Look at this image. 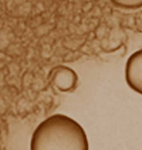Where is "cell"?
Wrapping results in <instances>:
<instances>
[{
    "instance_id": "1",
    "label": "cell",
    "mask_w": 142,
    "mask_h": 150,
    "mask_svg": "<svg viewBox=\"0 0 142 150\" xmlns=\"http://www.w3.org/2000/svg\"><path fill=\"white\" fill-rule=\"evenodd\" d=\"M30 150H89L84 128L64 114L52 115L34 131Z\"/></svg>"
},
{
    "instance_id": "3",
    "label": "cell",
    "mask_w": 142,
    "mask_h": 150,
    "mask_svg": "<svg viewBox=\"0 0 142 150\" xmlns=\"http://www.w3.org/2000/svg\"><path fill=\"white\" fill-rule=\"evenodd\" d=\"M125 81L133 91L142 95V48L133 52L127 59Z\"/></svg>"
},
{
    "instance_id": "2",
    "label": "cell",
    "mask_w": 142,
    "mask_h": 150,
    "mask_svg": "<svg viewBox=\"0 0 142 150\" xmlns=\"http://www.w3.org/2000/svg\"><path fill=\"white\" fill-rule=\"evenodd\" d=\"M48 79L49 83L62 93H72L78 87V74L74 70L65 65L52 68Z\"/></svg>"
},
{
    "instance_id": "4",
    "label": "cell",
    "mask_w": 142,
    "mask_h": 150,
    "mask_svg": "<svg viewBox=\"0 0 142 150\" xmlns=\"http://www.w3.org/2000/svg\"><path fill=\"white\" fill-rule=\"evenodd\" d=\"M110 2L115 6L123 9L134 10L142 7V0H110Z\"/></svg>"
}]
</instances>
